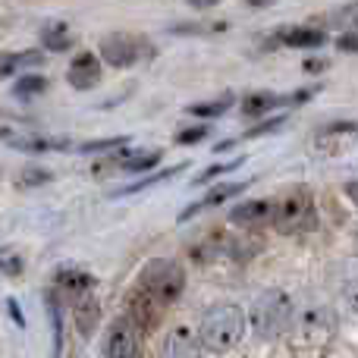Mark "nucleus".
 <instances>
[{
	"label": "nucleus",
	"instance_id": "1",
	"mask_svg": "<svg viewBox=\"0 0 358 358\" xmlns=\"http://www.w3.org/2000/svg\"><path fill=\"white\" fill-rule=\"evenodd\" d=\"M245 336V315L239 305L233 302H220L214 308L204 311L201 327H198V346L208 349L214 355L233 352Z\"/></svg>",
	"mask_w": 358,
	"mask_h": 358
},
{
	"label": "nucleus",
	"instance_id": "2",
	"mask_svg": "<svg viewBox=\"0 0 358 358\" xmlns=\"http://www.w3.org/2000/svg\"><path fill=\"white\" fill-rule=\"evenodd\" d=\"M292 321H296V305H292L289 292H283V289L261 292L252 302V311L245 317V324H252L255 336H261V340L283 336L292 327Z\"/></svg>",
	"mask_w": 358,
	"mask_h": 358
},
{
	"label": "nucleus",
	"instance_id": "3",
	"mask_svg": "<svg viewBox=\"0 0 358 358\" xmlns=\"http://www.w3.org/2000/svg\"><path fill=\"white\" fill-rule=\"evenodd\" d=\"M271 223L277 227V233L292 236V233H305L315 227V198L305 185H292L283 195L273 201V217Z\"/></svg>",
	"mask_w": 358,
	"mask_h": 358
},
{
	"label": "nucleus",
	"instance_id": "4",
	"mask_svg": "<svg viewBox=\"0 0 358 358\" xmlns=\"http://www.w3.org/2000/svg\"><path fill=\"white\" fill-rule=\"evenodd\" d=\"M138 286H142V289L148 292L151 299H157V302L167 308V305H173L176 299L182 296V289H185V271L176 264L173 258H155V261H148V264L142 267Z\"/></svg>",
	"mask_w": 358,
	"mask_h": 358
},
{
	"label": "nucleus",
	"instance_id": "5",
	"mask_svg": "<svg viewBox=\"0 0 358 358\" xmlns=\"http://www.w3.org/2000/svg\"><path fill=\"white\" fill-rule=\"evenodd\" d=\"M145 54V38H136V35H126V31H117V35H107L101 41V60L107 66H117V69H126V66H136Z\"/></svg>",
	"mask_w": 358,
	"mask_h": 358
},
{
	"label": "nucleus",
	"instance_id": "6",
	"mask_svg": "<svg viewBox=\"0 0 358 358\" xmlns=\"http://www.w3.org/2000/svg\"><path fill=\"white\" fill-rule=\"evenodd\" d=\"M161 317H164V305L157 302V299H151L142 286H136V289L129 292V299H126V321H129L138 334H151V330H157Z\"/></svg>",
	"mask_w": 358,
	"mask_h": 358
},
{
	"label": "nucleus",
	"instance_id": "7",
	"mask_svg": "<svg viewBox=\"0 0 358 358\" xmlns=\"http://www.w3.org/2000/svg\"><path fill=\"white\" fill-rule=\"evenodd\" d=\"M104 355L107 358H138V330L126 317H117L110 324L107 340H104Z\"/></svg>",
	"mask_w": 358,
	"mask_h": 358
},
{
	"label": "nucleus",
	"instance_id": "8",
	"mask_svg": "<svg viewBox=\"0 0 358 358\" xmlns=\"http://www.w3.org/2000/svg\"><path fill=\"white\" fill-rule=\"evenodd\" d=\"M66 82L76 88V92H88L101 82V57L92 54V50H82L76 54V60L69 63L66 69Z\"/></svg>",
	"mask_w": 358,
	"mask_h": 358
},
{
	"label": "nucleus",
	"instance_id": "9",
	"mask_svg": "<svg viewBox=\"0 0 358 358\" xmlns=\"http://www.w3.org/2000/svg\"><path fill=\"white\" fill-rule=\"evenodd\" d=\"M94 283H98V280H94L88 271H82V267H60V271L54 273L57 292L66 296V299H73V302L82 299V296H92Z\"/></svg>",
	"mask_w": 358,
	"mask_h": 358
},
{
	"label": "nucleus",
	"instance_id": "10",
	"mask_svg": "<svg viewBox=\"0 0 358 358\" xmlns=\"http://www.w3.org/2000/svg\"><path fill=\"white\" fill-rule=\"evenodd\" d=\"M271 217L273 201H267V198H248L229 210V223H236V227H264V223H271Z\"/></svg>",
	"mask_w": 358,
	"mask_h": 358
},
{
	"label": "nucleus",
	"instance_id": "11",
	"mask_svg": "<svg viewBox=\"0 0 358 358\" xmlns=\"http://www.w3.org/2000/svg\"><path fill=\"white\" fill-rule=\"evenodd\" d=\"M161 358H201V346H198V336H192L189 327H173L167 334Z\"/></svg>",
	"mask_w": 358,
	"mask_h": 358
},
{
	"label": "nucleus",
	"instance_id": "12",
	"mask_svg": "<svg viewBox=\"0 0 358 358\" xmlns=\"http://www.w3.org/2000/svg\"><path fill=\"white\" fill-rule=\"evenodd\" d=\"M242 117L248 120H258V117H267L271 110L277 107H289L286 104V94H277V92H252L242 98Z\"/></svg>",
	"mask_w": 358,
	"mask_h": 358
},
{
	"label": "nucleus",
	"instance_id": "13",
	"mask_svg": "<svg viewBox=\"0 0 358 358\" xmlns=\"http://www.w3.org/2000/svg\"><path fill=\"white\" fill-rule=\"evenodd\" d=\"M352 138H358V123L355 120H330V123H324L321 129H317L315 142H317V148H324L327 142H334L336 148H340V145H352Z\"/></svg>",
	"mask_w": 358,
	"mask_h": 358
},
{
	"label": "nucleus",
	"instance_id": "14",
	"mask_svg": "<svg viewBox=\"0 0 358 358\" xmlns=\"http://www.w3.org/2000/svg\"><path fill=\"white\" fill-rule=\"evenodd\" d=\"M286 48H321L327 44V31L317 29V25H289V29L280 31Z\"/></svg>",
	"mask_w": 358,
	"mask_h": 358
},
{
	"label": "nucleus",
	"instance_id": "15",
	"mask_svg": "<svg viewBox=\"0 0 358 358\" xmlns=\"http://www.w3.org/2000/svg\"><path fill=\"white\" fill-rule=\"evenodd\" d=\"M73 317H76V327H79L82 336H92L94 327L101 321V305L94 296H82L73 302Z\"/></svg>",
	"mask_w": 358,
	"mask_h": 358
},
{
	"label": "nucleus",
	"instance_id": "16",
	"mask_svg": "<svg viewBox=\"0 0 358 358\" xmlns=\"http://www.w3.org/2000/svg\"><path fill=\"white\" fill-rule=\"evenodd\" d=\"M161 157H164L161 148H151V151H126V155L117 161V170H123V173H151V170L161 164Z\"/></svg>",
	"mask_w": 358,
	"mask_h": 358
},
{
	"label": "nucleus",
	"instance_id": "17",
	"mask_svg": "<svg viewBox=\"0 0 358 358\" xmlns=\"http://www.w3.org/2000/svg\"><path fill=\"white\" fill-rule=\"evenodd\" d=\"M245 189H248V182H223V185H217V189H210L208 195H204L198 204H192V208H185L179 220H189V217H192V214H198V210H201V208H214V204L227 201V198L239 195V192H245Z\"/></svg>",
	"mask_w": 358,
	"mask_h": 358
},
{
	"label": "nucleus",
	"instance_id": "18",
	"mask_svg": "<svg viewBox=\"0 0 358 358\" xmlns=\"http://www.w3.org/2000/svg\"><path fill=\"white\" fill-rule=\"evenodd\" d=\"M189 167V164H176V167H170V170H161V173H151V176H145V179H138V182H132V185H126V189H120V192H113V195H138V192H148V189H155V185H161V182H167V179H176L182 170Z\"/></svg>",
	"mask_w": 358,
	"mask_h": 358
},
{
	"label": "nucleus",
	"instance_id": "19",
	"mask_svg": "<svg viewBox=\"0 0 358 358\" xmlns=\"http://www.w3.org/2000/svg\"><path fill=\"white\" fill-rule=\"evenodd\" d=\"M44 57L38 54V50H22V54H0V79H6V76H13L16 69L22 66H38Z\"/></svg>",
	"mask_w": 358,
	"mask_h": 358
},
{
	"label": "nucleus",
	"instance_id": "20",
	"mask_svg": "<svg viewBox=\"0 0 358 358\" xmlns=\"http://www.w3.org/2000/svg\"><path fill=\"white\" fill-rule=\"evenodd\" d=\"M233 104H236V98L227 92V94H220V98H214V101H204V104H192V107H189V117L217 120V117H223V113H227Z\"/></svg>",
	"mask_w": 358,
	"mask_h": 358
},
{
	"label": "nucleus",
	"instance_id": "21",
	"mask_svg": "<svg viewBox=\"0 0 358 358\" xmlns=\"http://www.w3.org/2000/svg\"><path fill=\"white\" fill-rule=\"evenodd\" d=\"M41 41H44V48L48 50H69L73 48V35H69V29L63 22H57V25H48L44 29V35H41Z\"/></svg>",
	"mask_w": 358,
	"mask_h": 358
},
{
	"label": "nucleus",
	"instance_id": "22",
	"mask_svg": "<svg viewBox=\"0 0 358 358\" xmlns=\"http://www.w3.org/2000/svg\"><path fill=\"white\" fill-rule=\"evenodd\" d=\"M13 148L19 151H35V155H41V151H66L69 142H60V138H13Z\"/></svg>",
	"mask_w": 358,
	"mask_h": 358
},
{
	"label": "nucleus",
	"instance_id": "23",
	"mask_svg": "<svg viewBox=\"0 0 358 358\" xmlns=\"http://www.w3.org/2000/svg\"><path fill=\"white\" fill-rule=\"evenodd\" d=\"M13 92H16V98H35V94L48 92V79L38 76V73H29V76H22V79L13 85Z\"/></svg>",
	"mask_w": 358,
	"mask_h": 358
},
{
	"label": "nucleus",
	"instance_id": "24",
	"mask_svg": "<svg viewBox=\"0 0 358 358\" xmlns=\"http://www.w3.org/2000/svg\"><path fill=\"white\" fill-rule=\"evenodd\" d=\"M210 136V126L208 123H198V126H185V129L176 132V145H182V148H189V145H198L201 138Z\"/></svg>",
	"mask_w": 358,
	"mask_h": 358
},
{
	"label": "nucleus",
	"instance_id": "25",
	"mask_svg": "<svg viewBox=\"0 0 358 358\" xmlns=\"http://www.w3.org/2000/svg\"><path fill=\"white\" fill-rule=\"evenodd\" d=\"M126 142H129V136L98 138V142H82V145H79V151H85V155H92V151H117V148H123Z\"/></svg>",
	"mask_w": 358,
	"mask_h": 358
},
{
	"label": "nucleus",
	"instance_id": "26",
	"mask_svg": "<svg viewBox=\"0 0 358 358\" xmlns=\"http://www.w3.org/2000/svg\"><path fill=\"white\" fill-rule=\"evenodd\" d=\"M242 161H245V157H236V161H229V164H217V167H210V170H204L201 176L195 179L198 185L201 182H210V179L214 176H223V173H229V170H236V167H242Z\"/></svg>",
	"mask_w": 358,
	"mask_h": 358
},
{
	"label": "nucleus",
	"instance_id": "27",
	"mask_svg": "<svg viewBox=\"0 0 358 358\" xmlns=\"http://www.w3.org/2000/svg\"><path fill=\"white\" fill-rule=\"evenodd\" d=\"M41 182H50V173L48 170H22V176H19V185L22 189H29V185H41Z\"/></svg>",
	"mask_w": 358,
	"mask_h": 358
},
{
	"label": "nucleus",
	"instance_id": "28",
	"mask_svg": "<svg viewBox=\"0 0 358 358\" xmlns=\"http://www.w3.org/2000/svg\"><path fill=\"white\" fill-rule=\"evenodd\" d=\"M334 22L349 25V29H358V0L355 3H349V6H343V10L334 16Z\"/></svg>",
	"mask_w": 358,
	"mask_h": 358
},
{
	"label": "nucleus",
	"instance_id": "29",
	"mask_svg": "<svg viewBox=\"0 0 358 358\" xmlns=\"http://www.w3.org/2000/svg\"><path fill=\"white\" fill-rule=\"evenodd\" d=\"M220 29H227V25H223V22H217V25H201V22L173 25V31H182V35H201V31H220Z\"/></svg>",
	"mask_w": 358,
	"mask_h": 358
},
{
	"label": "nucleus",
	"instance_id": "30",
	"mask_svg": "<svg viewBox=\"0 0 358 358\" xmlns=\"http://www.w3.org/2000/svg\"><path fill=\"white\" fill-rule=\"evenodd\" d=\"M336 48H340V54H358V35L355 31H343L336 38Z\"/></svg>",
	"mask_w": 358,
	"mask_h": 358
},
{
	"label": "nucleus",
	"instance_id": "31",
	"mask_svg": "<svg viewBox=\"0 0 358 358\" xmlns=\"http://www.w3.org/2000/svg\"><path fill=\"white\" fill-rule=\"evenodd\" d=\"M283 120H286V117H273V120H267V123H258L255 129H248V132H245V138H255V136H264V132L280 129V126H283Z\"/></svg>",
	"mask_w": 358,
	"mask_h": 358
},
{
	"label": "nucleus",
	"instance_id": "32",
	"mask_svg": "<svg viewBox=\"0 0 358 358\" xmlns=\"http://www.w3.org/2000/svg\"><path fill=\"white\" fill-rule=\"evenodd\" d=\"M302 69H305L308 76L324 73V69H327V60H305V63H302Z\"/></svg>",
	"mask_w": 358,
	"mask_h": 358
},
{
	"label": "nucleus",
	"instance_id": "33",
	"mask_svg": "<svg viewBox=\"0 0 358 358\" xmlns=\"http://www.w3.org/2000/svg\"><path fill=\"white\" fill-rule=\"evenodd\" d=\"M0 271L10 273V277H16V273H19V261H6V258H0Z\"/></svg>",
	"mask_w": 358,
	"mask_h": 358
},
{
	"label": "nucleus",
	"instance_id": "34",
	"mask_svg": "<svg viewBox=\"0 0 358 358\" xmlns=\"http://www.w3.org/2000/svg\"><path fill=\"white\" fill-rule=\"evenodd\" d=\"M346 195H349V201L358 208V179H352V182H346Z\"/></svg>",
	"mask_w": 358,
	"mask_h": 358
},
{
	"label": "nucleus",
	"instance_id": "35",
	"mask_svg": "<svg viewBox=\"0 0 358 358\" xmlns=\"http://www.w3.org/2000/svg\"><path fill=\"white\" fill-rule=\"evenodd\" d=\"M185 3H192L195 10H210V6H217L220 0H185Z\"/></svg>",
	"mask_w": 358,
	"mask_h": 358
},
{
	"label": "nucleus",
	"instance_id": "36",
	"mask_svg": "<svg viewBox=\"0 0 358 358\" xmlns=\"http://www.w3.org/2000/svg\"><path fill=\"white\" fill-rule=\"evenodd\" d=\"M248 6H258V10H264V6H273L277 0H245Z\"/></svg>",
	"mask_w": 358,
	"mask_h": 358
}]
</instances>
